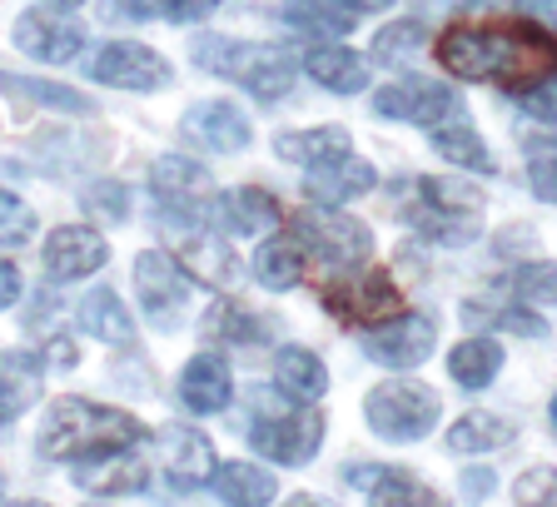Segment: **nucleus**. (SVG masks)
I'll return each instance as SVG.
<instances>
[{"label": "nucleus", "instance_id": "18", "mask_svg": "<svg viewBox=\"0 0 557 507\" xmlns=\"http://www.w3.org/2000/svg\"><path fill=\"white\" fill-rule=\"evenodd\" d=\"M379 185V174H373L369 160H354V154H338V160L329 164H313L309 174H304V195L313 199V205H348V199L369 195V189Z\"/></svg>", "mask_w": 557, "mask_h": 507}, {"label": "nucleus", "instance_id": "35", "mask_svg": "<svg viewBox=\"0 0 557 507\" xmlns=\"http://www.w3.org/2000/svg\"><path fill=\"white\" fill-rule=\"evenodd\" d=\"M220 0H120V11L135 15V21H205Z\"/></svg>", "mask_w": 557, "mask_h": 507}, {"label": "nucleus", "instance_id": "43", "mask_svg": "<svg viewBox=\"0 0 557 507\" xmlns=\"http://www.w3.org/2000/svg\"><path fill=\"white\" fill-rule=\"evenodd\" d=\"M522 115L543 120V125H557V75H547V81L522 90Z\"/></svg>", "mask_w": 557, "mask_h": 507}, {"label": "nucleus", "instance_id": "21", "mask_svg": "<svg viewBox=\"0 0 557 507\" xmlns=\"http://www.w3.org/2000/svg\"><path fill=\"white\" fill-rule=\"evenodd\" d=\"M46 388V363L35 354H0V423H15Z\"/></svg>", "mask_w": 557, "mask_h": 507}, {"label": "nucleus", "instance_id": "44", "mask_svg": "<svg viewBox=\"0 0 557 507\" xmlns=\"http://www.w3.org/2000/svg\"><path fill=\"white\" fill-rule=\"evenodd\" d=\"M528 185H533L537 199L557 205V150H533V160H528Z\"/></svg>", "mask_w": 557, "mask_h": 507}, {"label": "nucleus", "instance_id": "38", "mask_svg": "<svg viewBox=\"0 0 557 507\" xmlns=\"http://www.w3.org/2000/svg\"><path fill=\"white\" fill-rule=\"evenodd\" d=\"M468 323H498V329H508V334H522V338H543L547 334V323L537 319V313H528V309H478V304H468V313H463Z\"/></svg>", "mask_w": 557, "mask_h": 507}, {"label": "nucleus", "instance_id": "52", "mask_svg": "<svg viewBox=\"0 0 557 507\" xmlns=\"http://www.w3.org/2000/svg\"><path fill=\"white\" fill-rule=\"evenodd\" d=\"M11 507H46V503H11Z\"/></svg>", "mask_w": 557, "mask_h": 507}, {"label": "nucleus", "instance_id": "46", "mask_svg": "<svg viewBox=\"0 0 557 507\" xmlns=\"http://www.w3.org/2000/svg\"><path fill=\"white\" fill-rule=\"evenodd\" d=\"M15 299H21V269L11 259H0V309H11Z\"/></svg>", "mask_w": 557, "mask_h": 507}, {"label": "nucleus", "instance_id": "51", "mask_svg": "<svg viewBox=\"0 0 557 507\" xmlns=\"http://www.w3.org/2000/svg\"><path fill=\"white\" fill-rule=\"evenodd\" d=\"M547 418H553V428H557V398H553V408H547Z\"/></svg>", "mask_w": 557, "mask_h": 507}, {"label": "nucleus", "instance_id": "41", "mask_svg": "<svg viewBox=\"0 0 557 507\" xmlns=\"http://www.w3.org/2000/svg\"><path fill=\"white\" fill-rule=\"evenodd\" d=\"M418 46H423V25H418V21H404V25H388V30L373 40V55L388 60V65H398V60L413 55Z\"/></svg>", "mask_w": 557, "mask_h": 507}, {"label": "nucleus", "instance_id": "53", "mask_svg": "<svg viewBox=\"0 0 557 507\" xmlns=\"http://www.w3.org/2000/svg\"><path fill=\"white\" fill-rule=\"evenodd\" d=\"M543 5H557V0H543Z\"/></svg>", "mask_w": 557, "mask_h": 507}, {"label": "nucleus", "instance_id": "49", "mask_svg": "<svg viewBox=\"0 0 557 507\" xmlns=\"http://www.w3.org/2000/svg\"><path fill=\"white\" fill-rule=\"evenodd\" d=\"M289 507H334V503H324V497H309V493H299V497H289Z\"/></svg>", "mask_w": 557, "mask_h": 507}, {"label": "nucleus", "instance_id": "14", "mask_svg": "<svg viewBox=\"0 0 557 507\" xmlns=\"http://www.w3.org/2000/svg\"><path fill=\"white\" fill-rule=\"evenodd\" d=\"M150 189L164 209L199 220L209 209V195H214V180H209V170L199 160H189V154H164L150 170Z\"/></svg>", "mask_w": 557, "mask_h": 507}, {"label": "nucleus", "instance_id": "8", "mask_svg": "<svg viewBox=\"0 0 557 507\" xmlns=\"http://www.w3.org/2000/svg\"><path fill=\"white\" fill-rule=\"evenodd\" d=\"M319 443H324V418L313 408H278V413H269L259 404L255 423H249V448L274 462H289V468L309 462L319 453Z\"/></svg>", "mask_w": 557, "mask_h": 507}, {"label": "nucleus", "instance_id": "15", "mask_svg": "<svg viewBox=\"0 0 557 507\" xmlns=\"http://www.w3.org/2000/svg\"><path fill=\"white\" fill-rule=\"evenodd\" d=\"M104 259H110L104 234L85 230V224H65V230H55L50 234V244H46V274L55 279V284H70V279L95 274Z\"/></svg>", "mask_w": 557, "mask_h": 507}, {"label": "nucleus", "instance_id": "27", "mask_svg": "<svg viewBox=\"0 0 557 507\" xmlns=\"http://www.w3.org/2000/svg\"><path fill=\"white\" fill-rule=\"evenodd\" d=\"M274 150L284 154L289 164H304V170H313V164H329L338 160V154H348V129L344 125H319V129H294V135H278Z\"/></svg>", "mask_w": 557, "mask_h": 507}, {"label": "nucleus", "instance_id": "2", "mask_svg": "<svg viewBox=\"0 0 557 507\" xmlns=\"http://www.w3.org/2000/svg\"><path fill=\"white\" fill-rule=\"evenodd\" d=\"M145 438V423L125 408H104L90 398H60L40 423V453L55 462H85L115 448H135Z\"/></svg>", "mask_w": 557, "mask_h": 507}, {"label": "nucleus", "instance_id": "34", "mask_svg": "<svg viewBox=\"0 0 557 507\" xmlns=\"http://www.w3.org/2000/svg\"><path fill=\"white\" fill-rule=\"evenodd\" d=\"M284 21L304 35H329V40H334V35H348L354 11H344L338 0H289V5H284Z\"/></svg>", "mask_w": 557, "mask_h": 507}, {"label": "nucleus", "instance_id": "3", "mask_svg": "<svg viewBox=\"0 0 557 507\" xmlns=\"http://www.w3.org/2000/svg\"><path fill=\"white\" fill-rule=\"evenodd\" d=\"M404 220L418 234H429L433 244H473L478 220H483V195L463 180L423 174V180H413V195L404 199Z\"/></svg>", "mask_w": 557, "mask_h": 507}, {"label": "nucleus", "instance_id": "4", "mask_svg": "<svg viewBox=\"0 0 557 507\" xmlns=\"http://www.w3.org/2000/svg\"><path fill=\"white\" fill-rule=\"evenodd\" d=\"M195 60L224 81L244 85L259 100H278L294 85V55L278 46H244V40H195Z\"/></svg>", "mask_w": 557, "mask_h": 507}, {"label": "nucleus", "instance_id": "9", "mask_svg": "<svg viewBox=\"0 0 557 507\" xmlns=\"http://www.w3.org/2000/svg\"><path fill=\"white\" fill-rule=\"evenodd\" d=\"M373 110L383 120H413V125H443V120L463 115V100L448 90L443 81H429V75H408L398 85H383L373 95Z\"/></svg>", "mask_w": 557, "mask_h": 507}, {"label": "nucleus", "instance_id": "48", "mask_svg": "<svg viewBox=\"0 0 557 507\" xmlns=\"http://www.w3.org/2000/svg\"><path fill=\"white\" fill-rule=\"evenodd\" d=\"M344 11H354V15H369V11H388L394 0H338Z\"/></svg>", "mask_w": 557, "mask_h": 507}, {"label": "nucleus", "instance_id": "36", "mask_svg": "<svg viewBox=\"0 0 557 507\" xmlns=\"http://www.w3.org/2000/svg\"><path fill=\"white\" fill-rule=\"evenodd\" d=\"M209 334L230 338V344H255V338H264V323H259L249 309H239V304L224 299V304L209 309Z\"/></svg>", "mask_w": 557, "mask_h": 507}, {"label": "nucleus", "instance_id": "40", "mask_svg": "<svg viewBox=\"0 0 557 507\" xmlns=\"http://www.w3.org/2000/svg\"><path fill=\"white\" fill-rule=\"evenodd\" d=\"M81 205H85V214H100V220H125L129 214V189L125 185H115V180H104V185H90L81 195Z\"/></svg>", "mask_w": 557, "mask_h": 507}, {"label": "nucleus", "instance_id": "7", "mask_svg": "<svg viewBox=\"0 0 557 507\" xmlns=\"http://www.w3.org/2000/svg\"><path fill=\"white\" fill-rule=\"evenodd\" d=\"M324 309L338 323H363L369 329V323H388L394 313H404V294H398V284L388 274L354 264L344 279H334L324 288Z\"/></svg>", "mask_w": 557, "mask_h": 507}, {"label": "nucleus", "instance_id": "5", "mask_svg": "<svg viewBox=\"0 0 557 507\" xmlns=\"http://www.w3.org/2000/svg\"><path fill=\"white\" fill-rule=\"evenodd\" d=\"M363 418H369V428L379 438L418 443L423 433H433V423H438V393L418 379H388V383H379V388H369Z\"/></svg>", "mask_w": 557, "mask_h": 507}, {"label": "nucleus", "instance_id": "37", "mask_svg": "<svg viewBox=\"0 0 557 507\" xmlns=\"http://www.w3.org/2000/svg\"><path fill=\"white\" fill-rule=\"evenodd\" d=\"M508 284L522 304H557V264H547V259H537V264H518Z\"/></svg>", "mask_w": 557, "mask_h": 507}, {"label": "nucleus", "instance_id": "12", "mask_svg": "<svg viewBox=\"0 0 557 507\" xmlns=\"http://www.w3.org/2000/svg\"><path fill=\"white\" fill-rule=\"evenodd\" d=\"M90 75L100 85H115V90H160L170 85V60L154 55L150 46H139V40H115V46H104L100 55L90 60Z\"/></svg>", "mask_w": 557, "mask_h": 507}, {"label": "nucleus", "instance_id": "10", "mask_svg": "<svg viewBox=\"0 0 557 507\" xmlns=\"http://www.w3.org/2000/svg\"><path fill=\"white\" fill-rule=\"evenodd\" d=\"M135 288H139V304L150 313L160 329H174L180 323V309L189 299V274L174 264L170 253L160 249H145L135 259Z\"/></svg>", "mask_w": 557, "mask_h": 507}, {"label": "nucleus", "instance_id": "23", "mask_svg": "<svg viewBox=\"0 0 557 507\" xmlns=\"http://www.w3.org/2000/svg\"><path fill=\"white\" fill-rule=\"evenodd\" d=\"M220 220H224V230H234V234H269L284 224V209H278L274 195L244 185L220 199Z\"/></svg>", "mask_w": 557, "mask_h": 507}, {"label": "nucleus", "instance_id": "20", "mask_svg": "<svg viewBox=\"0 0 557 507\" xmlns=\"http://www.w3.org/2000/svg\"><path fill=\"white\" fill-rule=\"evenodd\" d=\"M354 483L363 487L369 507H448V497L404 468H354Z\"/></svg>", "mask_w": 557, "mask_h": 507}, {"label": "nucleus", "instance_id": "39", "mask_svg": "<svg viewBox=\"0 0 557 507\" xmlns=\"http://www.w3.org/2000/svg\"><path fill=\"white\" fill-rule=\"evenodd\" d=\"M35 234V209L21 195L0 189V244H25Z\"/></svg>", "mask_w": 557, "mask_h": 507}, {"label": "nucleus", "instance_id": "11", "mask_svg": "<svg viewBox=\"0 0 557 507\" xmlns=\"http://www.w3.org/2000/svg\"><path fill=\"white\" fill-rule=\"evenodd\" d=\"M438 344V329L423 313H394L388 323H379L369 338H363V354L383 369H418L423 358Z\"/></svg>", "mask_w": 557, "mask_h": 507}, {"label": "nucleus", "instance_id": "31", "mask_svg": "<svg viewBox=\"0 0 557 507\" xmlns=\"http://www.w3.org/2000/svg\"><path fill=\"white\" fill-rule=\"evenodd\" d=\"M498 369H503V348L493 338H463L448 354V373L463 388H487V383L498 379Z\"/></svg>", "mask_w": 557, "mask_h": 507}, {"label": "nucleus", "instance_id": "19", "mask_svg": "<svg viewBox=\"0 0 557 507\" xmlns=\"http://www.w3.org/2000/svg\"><path fill=\"white\" fill-rule=\"evenodd\" d=\"M234 398V373L220 354H195L180 373V404L189 413H224Z\"/></svg>", "mask_w": 557, "mask_h": 507}, {"label": "nucleus", "instance_id": "33", "mask_svg": "<svg viewBox=\"0 0 557 507\" xmlns=\"http://www.w3.org/2000/svg\"><path fill=\"white\" fill-rule=\"evenodd\" d=\"M180 259H185V274H199V279H214V284H234L239 279V259H234L224 244L205 239V234H189L185 244H180Z\"/></svg>", "mask_w": 557, "mask_h": 507}, {"label": "nucleus", "instance_id": "17", "mask_svg": "<svg viewBox=\"0 0 557 507\" xmlns=\"http://www.w3.org/2000/svg\"><path fill=\"white\" fill-rule=\"evenodd\" d=\"M160 448H164V478L170 487L189 493V487H205L214 478V443L195 428H164L160 433Z\"/></svg>", "mask_w": 557, "mask_h": 507}, {"label": "nucleus", "instance_id": "50", "mask_svg": "<svg viewBox=\"0 0 557 507\" xmlns=\"http://www.w3.org/2000/svg\"><path fill=\"white\" fill-rule=\"evenodd\" d=\"M50 5H60V11H75V5H85V0H50Z\"/></svg>", "mask_w": 557, "mask_h": 507}, {"label": "nucleus", "instance_id": "26", "mask_svg": "<svg viewBox=\"0 0 557 507\" xmlns=\"http://www.w3.org/2000/svg\"><path fill=\"white\" fill-rule=\"evenodd\" d=\"M274 383L289 393V398H299V404H313V398H324V388H329V369L309 348H278Z\"/></svg>", "mask_w": 557, "mask_h": 507}, {"label": "nucleus", "instance_id": "22", "mask_svg": "<svg viewBox=\"0 0 557 507\" xmlns=\"http://www.w3.org/2000/svg\"><path fill=\"white\" fill-rule=\"evenodd\" d=\"M75 483H81L85 493H139V487H145V462H139L129 448L100 453V458L81 462Z\"/></svg>", "mask_w": 557, "mask_h": 507}, {"label": "nucleus", "instance_id": "30", "mask_svg": "<svg viewBox=\"0 0 557 507\" xmlns=\"http://www.w3.org/2000/svg\"><path fill=\"white\" fill-rule=\"evenodd\" d=\"M512 433H518V428L498 413H463L448 428V448L453 453H498L512 443Z\"/></svg>", "mask_w": 557, "mask_h": 507}, {"label": "nucleus", "instance_id": "45", "mask_svg": "<svg viewBox=\"0 0 557 507\" xmlns=\"http://www.w3.org/2000/svg\"><path fill=\"white\" fill-rule=\"evenodd\" d=\"M25 90H30L35 100H46V104H60V110H75V115H81V110H85V95H75V90H60V85H25Z\"/></svg>", "mask_w": 557, "mask_h": 507}, {"label": "nucleus", "instance_id": "47", "mask_svg": "<svg viewBox=\"0 0 557 507\" xmlns=\"http://www.w3.org/2000/svg\"><path fill=\"white\" fill-rule=\"evenodd\" d=\"M463 493L473 497V503H478V497H487V493H493V473H468L463 478Z\"/></svg>", "mask_w": 557, "mask_h": 507}, {"label": "nucleus", "instance_id": "28", "mask_svg": "<svg viewBox=\"0 0 557 507\" xmlns=\"http://www.w3.org/2000/svg\"><path fill=\"white\" fill-rule=\"evenodd\" d=\"M214 493L230 507H269L278 487L274 473L255 468V462H224V468H214Z\"/></svg>", "mask_w": 557, "mask_h": 507}, {"label": "nucleus", "instance_id": "29", "mask_svg": "<svg viewBox=\"0 0 557 507\" xmlns=\"http://www.w3.org/2000/svg\"><path fill=\"white\" fill-rule=\"evenodd\" d=\"M433 150H438L448 164H458V170L493 174V154H487V145L478 139V129L463 125L458 115L443 120V125H433Z\"/></svg>", "mask_w": 557, "mask_h": 507}, {"label": "nucleus", "instance_id": "13", "mask_svg": "<svg viewBox=\"0 0 557 507\" xmlns=\"http://www.w3.org/2000/svg\"><path fill=\"white\" fill-rule=\"evenodd\" d=\"M180 135L205 154H239V150H249L255 125H249V115H244L239 104L209 100V104H195V110L180 120Z\"/></svg>", "mask_w": 557, "mask_h": 507}, {"label": "nucleus", "instance_id": "42", "mask_svg": "<svg viewBox=\"0 0 557 507\" xmlns=\"http://www.w3.org/2000/svg\"><path fill=\"white\" fill-rule=\"evenodd\" d=\"M518 507H557V468H528L518 478Z\"/></svg>", "mask_w": 557, "mask_h": 507}, {"label": "nucleus", "instance_id": "1", "mask_svg": "<svg viewBox=\"0 0 557 507\" xmlns=\"http://www.w3.org/2000/svg\"><path fill=\"white\" fill-rule=\"evenodd\" d=\"M438 60L458 81L528 90L557 75V35L533 21H468L438 35Z\"/></svg>", "mask_w": 557, "mask_h": 507}, {"label": "nucleus", "instance_id": "16", "mask_svg": "<svg viewBox=\"0 0 557 507\" xmlns=\"http://www.w3.org/2000/svg\"><path fill=\"white\" fill-rule=\"evenodd\" d=\"M15 46H21L30 60L65 65V60L81 55L85 30L81 25H70V21H60V15H50V11H25L21 21H15Z\"/></svg>", "mask_w": 557, "mask_h": 507}, {"label": "nucleus", "instance_id": "32", "mask_svg": "<svg viewBox=\"0 0 557 507\" xmlns=\"http://www.w3.org/2000/svg\"><path fill=\"white\" fill-rule=\"evenodd\" d=\"M255 279L264 288H294L304 279V249H299V239H269V244H259V253H255Z\"/></svg>", "mask_w": 557, "mask_h": 507}, {"label": "nucleus", "instance_id": "25", "mask_svg": "<svg viewBox=\"0 0 557 507\" xmlns=\"http://www.w3.org/2000/svg\"><path fill=\"white\" fill-rule=\"evenodd\" d=\"M81 329L90 338H100V344H129V338H135V319H129V309L120 304L115 288H90V294H85Z\"/></svg>", "mask_w": 557, "mask_h": 507}, {"label": "nucleus", "instance_id": "24", "mask_svg": "<svg viewBox=\"0 0 557 507\" xmlns=\"http://www.w3.org/2000/svg\"><path fill=\"white\" fill-rule=\"evenodd\" d=\"M304 65H309L313 81L324 85V90H334V95L369 90V60L354 55V50H344V46H319Z\"/></svg>", "mask_w": 557, "mask_h": 507}, {"label": "nucleus", "instance_id": "6", "mask_svg": "<svg viewBox=\"0 0 557 507\" xmlns=\"http://www.w3.org/2000/svg\"><path fill=\"white\" fill-rule=\"evenodd\" d=\"M294 239L329 269H354L373 253V234L359 220L334 214V209H299L294 214Z\"/></svg>", "mask_w": 557, "mask_h": 507}]
</instances>
